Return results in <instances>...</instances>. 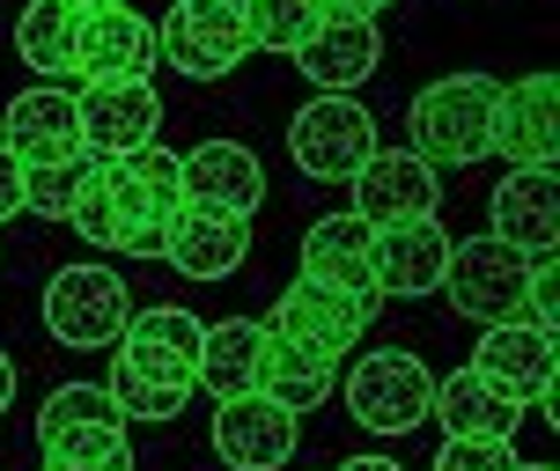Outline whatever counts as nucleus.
<instances>
[{
  "label": "nucleus",
  "instance_id": "nucleus-39",
  "mask_svg": "<svg viewBox=\"0 0 560 471\" xmlns=\"http://www.w3.org/2000/svg\"><path fill=\"white\" fill-rule=\"evenodd\" d=\"M67 8H96V0H67Z\"/></svg>",
  "mask_w": 560,
  "mask_h": 471
},
{
  "label": "nucleus",
  "instance_id": "nucleus-24",
  "mask_svg": "<svg viewBox=\"0 0 560 471\" xmlns=\"http://www.w3.org/2000/svg\"><path fill=\"white\" fill-rule=\"evenodd\" d=\"M258 354H266V325H258V317H222V325H207L192 390H207L214 405L258 390Z\"/></svg>",
  "mask_w": 560,
  "mask_h": 471
},
{
  "label": "nucleus",
  "instance_id": "nucleus-35",
  "mask_svg": "<svg viewBox=\"0 0 560 471\" xmlns=\"http://www.w3.org/2000/svg\"><path fill=\"white\" fill-rule=\"evenodd\" d=\"M317 8H325L332 23H376V15H384L392 0H317Z\"/></svg>",
  "mask_w": 560,
  "mask_h": 471
},
{
  "label": "nucleus",
  "instance_id": "nucleus-34",
  "mask_svg": "<svg viewBox=\"0 0 560 471\" xmlns=\"http://www.w3.org/2000/svg\"><path fill=\"white\" fill-rule=\"evenodd\" d=\"M23 214V163L0 148V222H15Z\"/></svg>",
  "mask_w": 560,
  "mask_h": 471
},
{
  "label": "nucleus",
  "instance_id": "nucleus-18",
  "mask_svg": "<svg viewBox=\"0 0 560 471\" xmlns=\"http://www.w3.org/2000/svg\"><path fill=\"white\" fill-rule=\"evenodd\" d=\"M303 280L332 287V295L384 303V295H376V228L354 222V214H325V222L303 236Z\"/></svg>",
  "mask_w": 560,
  "mask_h": 471
},
{
  "label": "nucleus",
  "instance_id": "nucleus-5",
  "mask_svg": "<svg viewBox=\"0 0 560 471\" xmlns=\"http://www.w3.org/2000/svg\"><path fill=\"white\" fill-rule=\"evenodd\" d=\"M428 405H435V376L406 346H376L347 376V413L362 420L369 435H413L420 420H428Z\"/></svg>",
  "mask_w": 560,
  "mask_h": 471
},
{
  "label": "nucleus",
  "instance_id": "nucleus-21",
  "mask_svg": "<svg viewBox=\"0 0 560 471\" xmlns=\"http://www.w3.org/2000/svg\"><path fill=\"white\" fill-rule=\"evenodd\" d=\"M295 67L310 74L317 96H354V89L384 67V37H376V23H332V15H325V23L303 37Z\"/></svg>",
  "mask_w": 560,
  "mask_h": 471
},
{
  "label": "nucleus",
  "instance_id": "nucleus-20",
  "mask_svg": "<svg viewBox=\"0 0 560 471\" xmlns=\"http://www.w3.org/2000/svg\"><path fill=\"white\" fill-rule=\"evenodd\" d=\"M532 413L524 398H509L494 376H479L472 361L435 376V405L428 420H443V435H494V443H516V420Z\"/></svg>",
  "mask_w": 560,
  "mask_h": 471
},
{
  "label": "nucleus",
  "instance_id": "nucleus-3",
  "mask_svg": "<svg viewBox=\"0 0 560 471\" xmlns=\"http://www.w3.org/2000/svg\"><path fill=\"white\" fill-rule=\"evenodd\" d=\"M252 52V0H177L155 30V59L192 82H222Z\"/></svg>",
  "mask_w": 560,
  "mask_h": 471
},
{
  "label": "nucleus",
  "instance_id": "nucleus-38",
  "mask_svg": "<svg viewBox=\"0 0 560 471\" xmlns=\"http://www.w3.org/2000/svg\"><path fill=\"white\" fill-rule=\"evenodd\" d=\"M516 471H553V464H516Z\"/></svg>",
  "mask_w": 560,
  "mask_h": 471
},
{
  "label": "nucleus",
  "instance_id": "nucleus-12",
  "mask_svg": "<svg viewBox=\"0 0 560 471\" xmlns=\"http://www.w3.org/2000/svg\"><path fill=\"white\" fill-rule=\"evenodd\" d=\"M199 339H207V325H199L192 309H177V303L163 309V303H155V309H133V317H126V332H118V361L140 368V376H155V384L192 390Z\"/></svg>",
  "mask_w": 560,
  "mask_h": 471
},
{
  "label": "nucleus",
  "instance_id": "nucleus-19",
  "mask_svg": "<svg viewBox=\"0 0 560 471\" xmlns=\"http://www.w3.org/2000/svg\"><path fill=\"white\" fill-rule=\"evenodd\" d=\"M163 258L185 280H229L252 258V222L244 214H222V207H177Z\"/></svg>",
  "mask_w": 560,
  "mask_h": 471
},
{
  "label": "nucleus",
  "instance_id": "nucleus-26",
  "mask_svg": "<svg viewBox=\"0 0 560 471\" xmlns=\"http://www.w3.org/2000/svg\"><path fill=\"white\" fill-rule=\"evenodd\" d=\"M74 15L82 8H67V0H30L23 15H15V52L37 82H67L74 74Z\"/></svg>",
  "mask_w": 560,
  "mask_h": 471
},
{
  "label": "nucleus",
  "instance_id": "nucleus-11",
  "mask_svg": "<svg viewBox=\"0 0 560 471\" xmlns=\"http://www.w3.org/2000/svg\"><path fill=\"white\" fill-rule=\"evenodd\" d=\"M494 155H502L509 169H553V155H560V82L553 74L502 82V104H494Z\"/></svg>",
  "mask_w": 560,
  "mask_h": 471
},
{
  "label": "nucleus",
  "instance_id": "nucleus-37",
  "mask_svg": "<svg viewBox=\"0 0 560 471\" xmlns=\"http://www.w3.org/2000/svg\"><path fill=\"white\" fill-rule=\"evenodd\" d=\"M339 471H398V464H392V457H347Z\"/></svg>",
  "mask_w": 560,
  "mask_h": 471
},
{
  "label": "nucleus",
  "instance_id": "nucleus-4",
  "mask_svg": "<svg viewBox=\"0 0 560 471\" xmlns=\"http://www.w3.org/2000/svg\"><path fill=\"white\" fill-rule=\"evenodd\" d=\"M133 317V287L112 273V266H59L52 287H45V332L74 354H96V346H118Z\"/></svg>",
  "mask_w": 560,
  "mask_h": 471
},
{
  "label": "nucleus",
  "instance_id": "nucleus-17",
  "mask_svg": "<svg viewBox=\"0 0 560 471\" xmlns=\"http://www.w3.org/2000/svg\"><path fill=\"white\" fill-rule=\"evenodd\" d=\"M177 169H185V207H222L244 222L266 207V169L244 140H199L192 155H177Z\"/></svg>",
  "mask_w": 560,
  "mask_h": 471
},
{
  "label": "nucleus",
  "instance_id": "nucleus-14",
  "mask_svg": "<svg viewBox=\"0 0 560 471\" xmlns=\"http://www.w3.org/2000/svg\"><path fill=\"white\" fill-rule=\"evenodd\" d=\"M369 317H376V303H362V295H332V287H317V280H295L288 295L273 303V325L266 332L295 339V346H310V354H347L354 339L369 332Z\"/></svg>",
  "mask_w": 560,
  "mask_h": 471
},
{
  "label": "nucleus",
  "instance_id": "nucleus-27",
  "mask_svg": "<svg viewBox=\"0 0 560 471\" xmlns=\"http://www.w3.org/2000/svg\"><path fill=\"white\" fill-rule=\"evenodd\" d=\"M45 443V471H133V443L126 420H82V427H52Z\"/></svg>",
  "mask_w": 560,
  "mask_h": 471
},
{
  "label": "nucleus",
  "instance_id": "nucleus-23",
  "mask_svg": "<svg viewBox=\"0 0 560 471\" xmlns=\"http://www.w3.org/2000/svg\"><path fill=\"white\" fill-rule=\"evenodd\" d=\"M494 228L487 236H502L509 250H553L560 236V185H553V169H509L502 185H494Z\"/></svg>",
  "mask_w": 560,
  "mask_h": 471
},
{
  "label": "nucleus",
  "instance_id": "nucleus-25",
  "mask_svg": "<svg viewBox=\"0 0 560 471\" xmlns=\"http://www.w3.org/2000/svg\"><path fill=\"white\" fill-rule=\"evenodd\" d=\"M339 384V361L332 354H310L295 339L266 332V354H258V390L273 398L280 413H310V405H325Z\"/></svg>",
  "mask_w": 560,
  "mask_h": 471
},
{
  "label": "nucleus",
  "instance_id": "nucleus-22",
  "mask_svg": "<svg viewBox=\"0 0 560 471\" xmlns=\"http://www.w3.org/2000/svg\"><path fill=\"white\" fill-rule=\"evenodd\" d=\"M450 266V228L428 214V222H398L376 228V295H435Z\"/></svg>",
  "mask_w": 560,
  "mask_h": 471
},
{
  "label": "nucleus",
  "instance_id": "nucleus-7",
  "mask_svg": "<svg viewBox=\"0 0 560 471\" xmlns=\"http://www.w3.org/2000/svg\"><path fill=\"white\" fill-rule=\"evenodd\" d=\"M524 273H532L524 250H509L502 236H472V244H450L443 295L457 303V317L509 325V317H524Z\"/></svg>",
  "mask_w": 560,
  "mask_h": 471
},
{
  "label": "nucleus",
  "instance_id": "nucleus-1",
  "mask_svg": "<svg viewBox=\"0 0 560 471\" xmlns=\"http://www.w3.org/2000/svg\"><path fill=\"white\" fill-rule=\"evenodd\" d=\"M494 104L502 82L494 74H443L413 96V155L428 169H465L494 155Z\"/></svg>",
  "mask_w": 560,
  "mask_h": 471
},
{
  "label": "nucleus",
  "instance_id": "nucleus-33",
  "mask_svg": "<svg viewBox=\"0 0 560 471\" xmlns=\"http://www.w3.org/2000/svg\"><path fill=\"white\" fill-rule=\"evenodd\" d=\"M524 325H538V332L560 325V258L553 250H532V273H524Z\"/></svg>",
  "mask_w": 560,
  "mask_h": 471
},
{
  "label": "nucleus",
  "instance_id": "nucleus-29",
  "mask_svg": "<svg viewBox=\"0 0 560 471\" xmlns=\"http://www.w3.org/2000/svg\"><path fill=\"white\" fill-rule=\"evenodd\" d=\"M104 390H112L118 420H177V413H185V398H192V390L155 384V376H140V368H126V361H112Z\"/></svg>",
  "mask_w": 560,
  "mask_h": 471
},
{
  "label": "nucleus",
  "instance_id": "nucleus-9",
  "mask_svg": "<svg viewBox=\"0 0 560 471\" xmlns=\"http://www.w3.org/2000/svg\"><path fill=\"white\" fill-rule=\"evenodd\" d=\"M354 222H369V228H398V222H428L435 207H443V177L420 163L413 148H376L354 177Z\"/></svg>",
  "mask_w": 560,
  "mask_h": 471
},
{
  "label": "nucleus",
  "instance_id": "nucleus-16",
  "mask_svg": "<svg viewBox=\"0 0 560 471\" xmlns=\"http://www.w3.org/2000/svg\"><path fill=\"white\" fill-rule=\"evenodd\" d=\"M479 376H494V384L509 390V398H524V405H553V332H538V325H524V317H509V325H487L479 332V354H472Z\"/></svg>",
  "mask_w": 560,
  "mask_h": 471
},
{
  "label": "nucleus",
  "instance_id": "nucleus-30",
  "mask_svg": "<svg viewBox=\"0 0 560 471\" xmlns=\"http://www.w3.org/2000/svg\"><path fill=\"white\" fill-rule=\"evenodd\" d=\"M82 163H89V155H82ZM82 163L23 169V214H45V222H67V214H74V192H82Z\"/></svg>",
  "mask_w": 560,
  "mask_h": 471
},
{
  "label": "nucleus",
  "instance_id": "nucleus-36",
  "mask_svg": "<svg viewBox=\"0 0 560 471\" xmlns=\"http://www.w3.org/2000/svg\"><path fill=\"white\" fill-rule=\"evenodd\" d=\"M15 405V361H8V346H0V413Z\"/></svg>",
  "mask_w": 560,
  "mask_h": 471
},
{
  "label": "nucleus",
  "instance_id": "nucleus-28",
  "mask_svg": "<svg viewBox=\"0 0 560 471\" xmlns=\"http://www.w3.org/2000/svg\"><path fill=\"white\" fill-rule=\"evenodd\" d=\"M317 23H325V8H317V0H252V52L295 59V52H303V37Z\"/></svg>",
  "mask_w": 560,
  "mask_h": 471
},
{
  "label": "nucleus",
  "instance_id": "nucleus-10",
  "mask_svg": "<svg viewBox=\"0 0 560 471\" xmlns=\"http://www.w3.org/2000/svg\"><path fill=\"white\" fill-rule=\"evenodd\" d=\"M74 118H82V155L112 163V155H133L163 133V96L148 82H89L74 96Z\"/></svg>",
  "mask_w": 560,
  "mask_h": 471
},
{
  "label": "nucleus",
  "instance_id": "nucleus-15",
  "mask_svg": "<svg viewBox=\"0 0 560 471\" xmlns=\"http://www.w3.org/2000/svg\"><path fill=\"white\" fill-rule=\"evenodd\" d=\"M0 148H8L23 169L82 163V118H74V96L52 89V82L23 89V96L8 104V133H0Z\"/></svg>",
  "mask_w": 560,
  "mask_h": 471
},
{
  "label": "nucleus",
  "instance_id": "nucleus-2",
  "mask_svg": "<svg viewBox=\"0 0 560 471\" xmlns=\"http://www.w3.org/2000/svg\"><path fill=\"white\" fill-rule=\"evenodd\" d=\"M104 192H112V214H118V250L126 258H163L170 222L185 207V169H177V155H170L163 140H148L133 155H112L104 163Z\"/></svg>",
  "mask_w": 560,
  "mask_h": 471
},
{
  "label": "nucleus",
  "instance_id": "nucleus-6",
  "mask_svg": "<svg viewBox=\"0 0 560 471\" xmlns=\"http://www.w3.org/2000/svg\"><path fill=\"white\" fill-rule=\"evenodd\" d=\"M288 155L303 177L317 185H339L376 155V118L354 104V96H310L303 111L288 118Z\"/></svg>",
  "mask_w": 560,
  "mask_h": 471
},
{
  "label": "nucleus",
  "instance_id": "nucleus-31",
  "mask_svg": "<svg viewBox=\"0 0 560 471\" xmlns=\"http://www.w3.org/2000/svg\"><path fill=\"white\" fill-rule=\"evenodd\" d=\"M82 420H118L112 390L104 384H59L45 398V413H37V435H52V427H82Z\"/></svg>",
  "mask_w": 560,
  "mask_h": 471
},
{
  "label": "nucleus",
  "instance_id": "nucleus-13",
  "mask_svg": "<svg viewBox=\"0 0 560 471\" xmlns=\"http://www.w3.org/2000/svg\"><path fill=\"white\" fill-rule=\"evenodd\" d=\"M214 457L229 471H280L295 457V413H280L266 390L222 398L214 405Z\"/></svg>",
  "mask_w": 560,
  "mask_h": 471
},
{
  "label": "nucleus",
  "instance_id": "nucleus-8",
  "mask_svg": "<svg viewBox=\"0 0 560 471\" xmlns=\"http://www.w3.org/2000/svg\"><path fill=\"white\" fill-rule=\"evenodd\" d=\"M155 23L126 0H96L74 15V82H148Z\"/></svg>",
  "mask_w": 560,
  "mask_h": 471
},
{
  "label": "nucleus",
  "instance_id": "nucleus-32",
  "mask_svg": "<svg viewBox=\"0 0 560 471\" xmlns=\"http://www.w3.org/2000/svg\"><path fill=\"white\" fill-rule=\"evenodd\" d=\"M516 443H494V435H443L435 449V471H516Z\"/></svg>",
  "mask_w": 560,
  "mask_h": 471
}]
</instances>
